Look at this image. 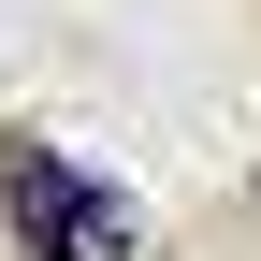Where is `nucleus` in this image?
<instances>
[{
    "mask_svg": "<svg viewBox=\"0 0 261 261\" xmlns=\"http://www.w3.org/2000/svg\"><path fill=\"white\" fill-rule=\"evenodd\" d=\"M0 218H15V247H29V261H130V247H145V218H130L102 174H73L58 145H15Z\"/></svg>",
    "mask_w": 261,
    "mask_h": 261,
    "instance_id": "nucleus-1",
    "label": "nucleus"
}]
</instances>
